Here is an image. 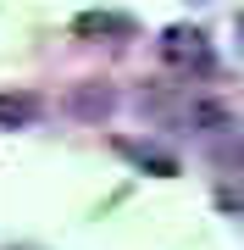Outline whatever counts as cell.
I'll return each mask as SVG.
<instances>
[{"label": "cell", "instance_id": "obj_1", "mask_svg": "<svg viewBox=\"0 0 244 250\" xmlns=\"http://www.w3.org/2000/svg\"><path fill=\"white\" fill-rule=\"evenodd\" d=\"M161 56L178 72H211V62H217V56H211V39L200 34V28H183V22L161 34Z\"/></svg>", "mask_w": 244, "mask_h": 250}, {"label": "cell", "instance_id": "obj_2", "mask_svg": "<svg viewBox=\"0 0 244 250\" xmlns=\"http://www.w3.org/2000/svg\"><path fill=\"white\" fill-rule=\"evenodd\" d=\"M111 150H117L122 161H133L139 172H155V178H178V156H172V150H161V145H150V139H128V134H117V139H111Z\"/></svg>", "mask_w": 244, "mask_h": 250}, {"label": "cell", "instance_id": "obj_3", "mask_svg": "<svg viewBox=\"0 0 244 250\" xmlns=\"http://www.w3.org/2000/svg\"><path fill=\"white\" fill-rule=\"evenodd\" d=\"M78 39H106V34H133V22L117 17V11H83V17L73 22Z\"/></svg>", "mask_w": 244, "mask_h": 250}, {"label": "cell", "instance_id": "obj_4", "mask_svg": "<svg viewBox=\"0 0 244 250\" xmlns=\"http://www.w3.org/2000/svg\"><path fill=\"white\" fill-rule=\"evenodd\" d=\"M117 100H111V89H100V83H78L73 95H67V111L73 117H106Z\"/></svg>", "mask_w": 244, "mask_h": 250}, {"label": "cell", "instance_id": "obj_5", "mask_svg": "<svg viewBox=\"0 0 244 250\" xmlns=\"http://www.w3.org/2000/svg\"><path fill=\"white\" fill-rule=\"evenodd\" d=\"M34 117H39L34 95H0V123L6 128H22V123H34Z\"/></svg>", "mask_w": 244, "mask_h": 250}, {"label": "cell", "instance_id": "obj_6", "mask_svg": "<svg viewBox=\"0 0 244 250\" xmlns=\"http://www.w3.org/2000/svg\"><path fill=\"white\" fill-rule=\"evenodd\" d=\"M217 206L222 211H244V172H233L227 184H217Z\"/></svg>", "mask_w": 244, "mask_h": 250}]
</instances>
